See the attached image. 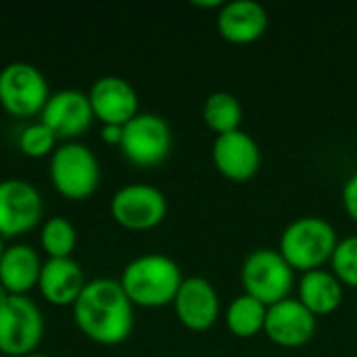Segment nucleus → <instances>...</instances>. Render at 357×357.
<instances>
[{
  "label": "nucleus",
  "instance_id": "f257e3e1",
  "mask_svg": "<svg viewBox=\"0 0 357 357\" xmlns=\"http://www.w3.org/2000/svg\"><path fill=\"white\" fill-rule=\"evenodd\" d=\"M73 320L90 341L119 345L134 331V305L119 280L94 278L73 303Z\"/></svg>",
  "mask_w": 357,
  "mask_h": 357
},
{
  "label": "nucleus",
  "instance_id": "f03ea898",
  "mask_svg": "<svg viewBox=\"0 0 357 357\" xmlns=\"http://www.w3.org/2000/svg\"><path fill=\"white\" fill-rule=\"evenodd\" d=\"M182 280L180 266L161 253H149L132 259L119 278L132 305L140 307H165L174 303Z\"/></svg>",
  "mask_w": 357,
  "mask_h": 357
},
{
  "label": "nucleus",
  "instance_id": "7ed1b4c3",
  "mask_svg": "<svg viewBox=\"0 0 357 357\" xmlns=\"http://www.w3.org/2000/svg\"><path fill=\"white\" fill-rule=\"evenodd\" d=\"M339 245L335 228L316 215L293 220L280 234L278 253L287 259V264L297 272L320 270L326 261H331L335 249Z\"/></svg>",
  "mask_w": 357,
  "mask_h": 357
},
{
  "label": "nucleus",
  "instance_id": "20e7f679",
  "mask_svg": "<svg viewBox=\"0 0 357 357\" xmlns=\"http://www.w3.org/2000/svg\"><path fill=\"white\" fill-rule=\"evenodd\" d=\"M48 174L52 186L71 201L92 197L100 184V165L96 155L82 142H65L50 155Z\"/></svg>",
  "mask_w": 357,
  "mask_h": 357
},
{
  "label": "nucleus",
  "instance_id": "39448f33",
  "mask_svg": "<svg viewBox=\"0 0 357 357\" xmlns=\"http://www.w3.org/2000/svg\"><path fill=\"white\" fill-rule=\"evenodd\" d=\"M293 268L274 249L251 251L241 268V282L247 295L261 301L266 307L289 299L293 291Z\"/></svg>",
  "mask_w": 357,
  "mask_h": 357
},
{
  "label": "nucleus",
  "instance_id": "423d86ee",
  "mask_svg": "<svg viewBox=\"0 0 357 357\" xmlns=\"http://www.w3.org/2000/svg\"><path fill=\"white\" fill-rule=\"evenodd\" d=\"M44 335V316L27 295H10L0 305V354L25 357L36 354Z\"/></svg>",
  "mask_w": 357,
  "mask_h": 357
},
{
  "label": "nucleus",
  "instance_id": "0eeeda50",
  "mask_svg": "<svg viewBox=\"0 0 357 357\" xmlns=\"http://www.w3.org/2000/svg\"><path fill=\"white\" fill-rule=\"evenodd\" d=\"M50 98L46 75L27 61H13L0 69V105L13 117L42 113Z\"/></svg>",
  "mask_w": 357,
  "mask_h": 357
},
{
  "label": "nucleus",
  "instance_id": "6e6552de",
  "mask_svg": "<svg viewBox=\"0 0 357 357\" xmlns=\"http://www.w3.org/2000/svg\"><path fill=\"white\" fill-rule=\"evenodd\" d=\"M172 128L157 113H138L121 130L119 149L136 167H157L172 151Z\"/></svg>",
  "mask_w": 357,
  "mask_h": 357
},
{
  "label": "nucleus",
  "instance_id": "1a4fd4ad",
  "mask_svg": "<svg viewBox=\"0 0 357 357\" xmlns=\"http://www.w3.org/2000/svg\"><path fill=\"white\" fill-rule=\"evenodd\" d=\"M111 215L128 230H151L165 220L167 199L151 184H126L111 199Z\"/></svg>",
  "mask_w": 357,
  "mask_h": 357
},
{
  "label": "nucleus",
  "instance_id": "9d476101",
  "mask_svg": "<svg viewBox=\"0 0 357 357\" xmlns=\"http://www.w3.org/2000/svg\"><path fill=\"white\" fill-rule=\"evenodd\" d=\"M40 190L21 178L0 180V236L13 238L29 232L42 220Z\"/></svg>",
  "mask_w": 357,
  "mask_h": 357
},
{
  "label": "nucleus",
  "instance_id": "9b49d317",
  "mask_svg": "<svg viewBox=\"0 0 357 357\" xmlns=\"http://www.w3.org/2000/svg\"><path fill=\"white\" fill-rule=\"evenodd\" d=\"M94 119L88 92L77 88H65L50 94L40 113V121L52 130L56 140L63 138L67 142H73L77 136L86 134Z\"/></svg>",
  "mask_w": 357,
  "mask_h": 357
},
{
  "label": "nucleus",
  "instance_id": "f8f14e48",
  "mask_svg": "<svg viewBox=\"0 0 357 357\" xmlns=\"http://www.w3.org/2000/svg\"><path fill=\"white\" fill-rule=\"evenodd\" d=\"M264 333L278 347H301L316 335V316L299 299L289 297L268 307Z\"/></svg>",
  "mask_w": 357,
  "mask_h": 357
},
{
  "label": "nucleus",
  "instance_id": "ddd939ff",
  "mask_svg": "<svg viewBox=\"0 0 357 357\" xmlns=\"http://www.w3.org/2000/svg\"><path fill=\"white\" fill-rule=\"evenodd\" d=\"M94 117L102 126H126L138 111V92L134 86L119 75L98 77L88 92Z\"/></svg>",
  "mask_w": 357,
  "mask_h": 357
},
{
  "label": "nucleus",
  "instance_id": "4468645a",
  "mask_svg": "<svg viewBox=\"0 0 357 357\" xmlns=\"http://www.w3.org/2000/svg\"><path fill=\"white\" fill-rule=\"evenodd\" d=\"M211 157L215 169L232 182L251 180L261 163L259 144L253 140L251 134L243 130L218 136L211 149Z\"/></svg>",
  "mask_w": 357,
  "mask_h": 357
},
{
  "label": "nucleus",
  "instance_id": "2eb2a0df",
  "mask_svg": "<svg viewBox=\"0 0 357 357\" xmlns=\"http://www.w3.org/2000/svg\"><path fill=\"white\" fill-rule=\"evenodd\" d=\"M176 316L188 331L201 333L211 328L220 318V297L213 284L203 276L184 278L174 299Z\"/></svg>",
  "mask_w": 357,
  "mask_h": 357
},
{
  "label": "nucleus",
  "instance_id": "dca6fc26",
  "mask_svg": "<svg viewBox=\"0 0 357 357\" xmlns=\"http://www.w3.org/2000/svg\"><path fill=\"white\" fill-rule=\"evenodd\" d=\"M86 287L84 270L73 257H48L42 264L38 289L42 297L52 305H71L77 301Z\"/></svg>",
  "mask_w": 357,
  "mask_h": 357
},
{
  "label": "nucleus",
  "instance_id": "f3484780",
  "mask_svg": "<svg viewBox=\"0 0 357 357\" xmlns=\"http://www.w3.org/2000/svg\"><path fill=\"white\" fill-rule=\"evenodd\" d=\"M268 29V13L255 0L226 2L218 13V31L230 44H251Z\"/></svg>",
  "mask_w": 357,
  "mask_h": 357
},
{
  "label": "nucleus",
  "instance_id": "a211bd4d",
  "mask_svg": "<svg viewBox=\"0 0 357 357\" xmlns=\"http://www.w3.org/2000/svg\"><path fill=\"white\" fill-rule=\"evenodd\" d=\"M42 261L29 245L17 243L4 249L0 259V284L10 295H27L40 280Z\"/></svg>",
  "mask_w": 357,
  "mask_h": 357
},
{
  "label": "nucleus",
  "instance_id": "6ab92c4d",
  "mask_svg": "<svg viewBox=\"0 0 357 357\" xmlns=\"http://www.w3.org/2000/svg\"><path fill=\"white\" fill-rule=\"evenodd\" d=\"M299 301L318 318L337 312L343 303V284L333 272L312 270L299 280Z\"/></svg>",
  "mask_w": 357,
  "mask_h": 357
},
{
  "label": "nucleus",
  "instance_id": "aec40b11",
  "mask_svg": "<svg viewBox=\"0 0 357 357\" xmlns=\"http://www.w3.org/2000/svg\"><path fill=\"white\" fill-rule=\"evenodd\" d=\"M266 314L268 307L261 301L243 293L230 301L226 310V326L238 339H253L257 333L264 331Z\"/></svg>",
  "mask_w": 357,
  "mask_h": 357
},
{
  "label": "nucleus",
  "instance_id": "412c9836",
  "mask_svg": "<svg viewBox=\"0 0 357 357\" xmlns=\"http://www.w3.org/2000/svg\"><path fill=\"white\" fill-rule=\"evenodd\" d=\"M203 121L218 136L241 130L243 123V105L230 92H213L203 105Z\"/></svg>",
  "mask_w": 357,
  "mask_h": 357
},
{
  "label": "nucleus",
  "instance_id": "4be33fe9",
  "mask_svg": "<svg viewBox=\"0 0 357 357\" xmlns=\"http://www.w3.org/2000/svg\"><path fill=\"white\" fill-rule=\"evenodd\" d=\"M40 245L48 257H71L77 245V232L73 224L63 215H52L44 222L40 232Z\"/></svg>",
  "mask_w": 357,
  "mask_h": 357
},
{
  "label": "nucleus",
  "instance_id": "5701e85b",
  "mask_svg": "<svg viewBox=\"0 0 357 357\" xmlns=\"http://www.w3.org/2000/svg\"><path fill=\"white\" fill-rule=\"evenodd\" d=\"M333 274L341 284L357 289V236H347L339 241L333 257H331Z\"/></svg>",
  "mask_w": 357,
  "mask_h": 357
},
{
  "label": "nucleus",
  "instance_id": "b1692460",
  "mask_svg": "<svg viewBox=\"0 0 357 357\" xmlns=\"http://www.w3.org/2000/svg\"><path fill=\"white\" fill-rule=\"evenodd\" d=\"M54 144H56V136L42 121L23 128L21 134H19V149H21V153L27 155V157H33V159L52 155Z\"/></svg>",
  "mask_w": 357,
  "mask_h": 357
},
{
  "label": "nucleus",
  "instance_id": "393cba45",
  "mask_svg": "<svg viewBox=\"0 0 357 357\" xmlns=\"http://www.w3.org/2000/svg\"><path fill=\"white\" fill-rule=\"evenodd\" d=\"M341 199H343V207L347 215L357 224V172L354 176H349V180L343 184Z\"/></svg>",
  "mask_w": 357,
  "mask_h": 357
},
{
  "label": "nucleus",
  "instance_id": "a878e982",
  "mask_svg": "<svg viewBox=\"0 0 357 357\" xmlns=\"http://www.w3.org/2000/svg\"><path fill=\"white\" fill-rule=\"evenodd\" d=\"M121 130H123L121 126H102L100 136L107 144H119L121 142Z\"/></svg>",
  "mask_w": 357,
  "mask_h": 357
},
{
  "label": "nucleus",
  "instance_id": "bb28decb",
  "mask_svg": "<svg viewBox=\"0 0 357 357\" xmlns=\"http://www.w3.org/2000/svg\"><path fill=\"white\" fill-rule=\"evenodd\" d=\"M8 297H10V293L6 291V287H2V284H0V305H2Z\"/></svg>",
  "mask_w": 357,
  "mask_h": 357
},
{
  "label": "nucleus",
  "instance_id": "cd10ccee",
  "mask_svg": "<svg viewBox=\"0 0 357 357\" xmlns=\"http://www.w3.org/2000/svg\"><path fill=\"white\" fill-rule=\"evenodd\" d=\"M4 249H6V247H4V238L0 236V259H2V255H4Z\"/></svg>",
  "mask_w": 357,
  "mask_h": 357
},
{
  "label": "nucleus",
  "instance_id": "c85d7f7f",
  "mask_svg": "<svg viewBox=\"0 0 357 357\" xmlns=\"http://www.w3.org/2000/svg\"><path fill=\"white\" fill-rule=\"evenodd\" d=\"M25 357H48V356H44V354H29V356H25Z\"/></svg>",
  "mask_w": 357,
  "mask_h": 357
},
{
  "label": "nucleus",
  "instance_id": "c756f323",
  "mask_svg": "<svg viewBox=\"0 0 357 357\" xmlns=\"http://www.w3.org/2000/svg\"><path fill=\"white\" fill-rule=\"evenodd\" d=\"M356 316H357V303H356Z\"/></svg>",
  "mask_w": 357,
  "mask_h": 357
}]
</instances>
